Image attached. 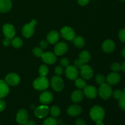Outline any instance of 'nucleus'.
Returning <instances> with one entry per match:
<instances>
[{
  "label": "nucleus",
  "instance_id": "nucleus-1",
  "mask_svg": "<svg viewBox=\"0 0 125 125\" xmlns=\"http://www.w3.org/2000/svg\"><path fill=\"white\" fill-rule=\"evenodd\" d=\"M90 117L94 122H103L105 116V111L104 109L100 106H95L90 109Z\"/></svg>",
  "mask_w": 125,
  "mask_h": 125
},
{
  "label": "nucleus",
  "instance_id": "nucleus-2",
  "mask_svg": "<svg viewBox=\"0 0 125 125\" xmlns=\"http://www.w3.org/2000/svg\"><path fill=\"white\" fill-rule=\"evenodd\" d=\"M49 85H50V83H49L48 79L46 77L40 76L35 79L33 82L34 88L35 90H39V91L46 89L49 87Z\"/></svg>",
  "mask_w": 125,
  "mask_h": 125
},
{
  "label": "nucleus",
  "instance_id": "nucleus-3",
  "mask_svg": "<svg viewBox=\"0 0 125 125\" xmlns=\"http://www.w3.org/2000/svg\"><path fill=\"white\" fill-rule=\"evenodd\" d=\"M99 95L100 97L103 100H107L111 96L112 94V90L111 85L108 83H103L101 84L98 90Z\"/></svg>",
  "mask_w": 125,
  "mask_h": 125
},
{
  "label": "nucleus",
  "instance_id": "nucleus-4",
  "mask_svg": "<svg viewBox=\"0 0 125 125\" xmlns=\"http://www.w3.org/2000/svg\"><path fill=\"white\" fill-rule=\"evenodd\" d=\"M37 24L35 20H32L29 23L26 24L22 29V34L25 38H30L34 33V26Z\"/></svg>",
  "mask_w": 125,
  "mask_h": 125
},
{
  "label": "nucleus",
  "instance_id": "nucleus-5",
  "mask_svg": "<svg viewBox=\"0 0 125 125\" xmlns=\"http://www.w3.org/2000/svg\"><path fill=\"white\" fill-rule=\"evenodd\" d=\"M51 85L52 89L56 92L62 91L64 87V83L59 76H55L51 78Z\"/></svg>",
  "mask_w": 125,
  "mask_h": 125
},
{
  "label": "nucleus",
  "instance_id": "nucleus-6",
  "mask_svg": "<svg viewBox=\"0 0 125 125\" xmlns=\"http://www.w3.org/2000/svg\"><path fill=\"white\" fill-rule=\"evenodd\" d=\"M29 115L28 113L24 109H21L17 112L16 115V120L17 123L21 125H25L28 122Z\"/></svg>",
  "mask_w": 125,
  "mask_h": 125
},
{
  "label": "nucleus",
  "instance_id": "nucleus-7",
  "mask_svg": "<svg viewBox=\"0 0 125 125\" xmlns=\"http://www.w3.org/2000/svg\"><path fill=\"white\" fill-rule=\"evenodd\" d=\"M61 34L62 37L67 40H73L76 37L74 30L68 26L63 27L61 30Z\"/></svg>",
  "mask_w": 125,
  "mask_h": 125
},
{
  "label": "nucleus",
  "instance_id": "nucleus-8",
  "mask_svg": "<svg viewBox=\"0 0 125 125\" xmlns=\"http://www.w3.org/2000/svg\"><path fill=\"white\" fill-rule=\"evenodd\" d=\"M49 111L50 109L45 104L42 105L35 108L34 110V114L39 118H43L48 115Z\"/></svg>",
  "mask_w": 125,
  "mask_h": 125
},
{
  "label": "nucleus",
  "instance_id": "nucleus-9",
  "mask_svg": "<svg viewBox=\"0 0 125 125\" xmlns=\"http://www.w3.org/2000/svg\"><path fill=\"white\" fill-rule=\"evenodd\" d=\"M81 74L85 79H90L94 75V71L92 67L86 64H83L80 68Z\"/></svg>",
  "mask_w": 125,
  "mask_h": 125
},
{
  "label": "nucleus",
  "instance_id": "nucleus-10",
  "mask_svg": "<svg viewBox=\"0 0 125 125\" xmlns=\"http://www.w3.org/2000/svg\"><path fill=\"white\" fill-rule=\"evenodd\" d=\"M2 32L6 38L9 39H13L15 35V29L13 25L10 24H5L2 27Z\"/></svg>",
  "mask_w": 125,
  "mask_h": 125
},
{
  "label": "nucleus",
  "instance_id": "nucleus-11",
  "mask_svg": "<svg viewBox=\"0 0 125 125\" xmlns=\"http://www.w3.org/2000/svg\"><path fill=\"white\" fill-rule=\"evenodd\" d=\"M5 81L8 85L15 86L19 84L20 81V78L19 76L16 73H11L6 76Z\"/></svg>",
  "mask_w": 125,
  "mask_h": 125
},
{
  "label": "nucleus",
  "instance_id": "nucleus-12",
  "mask_svg": "<svg viewBox=\"0 0 125 125\" xmlns=\"http://www.w3.org/2000/svg\"><path fill=\"white\" fill-rule=\"evenodd\" d=\"M83 94L88 98L94 99L97 96L98 91L96 87L93 85H86L84 88Z\"/></svg>",
  "mask_w": 125,
  "mask_h": 125
},
{
  "label": "nucleus",
  "instance_id": "nucleus-13",
  "mask_svg": "<svg viewBox=\"0 0 125 125\" xmlns=\"http://www.w3.org/2000/svg\"><path fill=\"white\" fill-rule=\"evenodd\" d=\"M65 74L68 79L73 81L77 79L79 73L78 69L74 66L68 65L65 70Z\"/></svg>",
  "mask_w": 125,
  "mask_h": 125
},
{
  "label": "nucleus",
  "instance_id": "nucleus-14",
  "mask_svg": "<svg viewBox=\"0 0 125 125\" xmlns=\"http://www.w3.org/2000/svg\"><path fill=\"white\" fill-rule=\"evenodd\" d=\"M39 100L43 104H48L53 100V95L50 91L43 92L40 95Z\"/></svg>",
  "mask_w": 125,
  "mask_h": 125
},
{
  "label": "nucleus",
  "instance_id": "nucleus-15",
  "mask_svg": "<svg viewBox=\"0 0 125 125\" xmlns=\"http://www.w3.org/2000/svg\"><path fill=\"white\" fill-rule=\"evenodd\" d=\"M68 51V45L64 42L58 43L54 47L55 54L57 56H62L65 54Z\"/></svg>",
  "mask_w": 125,
  "mask_h": 125
},
{
  "label": "nucleus",
  "instance_id": "nucleus-16",
  "mask_svg": "<svg viewBox=\"0 0 125 125\" xmlns=\"http://www.w3.org/2000/svg\"><path fill=\"white\" fill-rule=\"evenodd\" d=\"M42 58L45 63L50 65L54 63L57 60L56 54L54 53H52V52H43Z\"/></svg>",
  "mask_w": 125,
  "mask_h": 125
},
{
  "label": "nucleus",
  "instance_id": "nucleus-17",
  "mask_svg": "<svg viewBox=\"0 0 125 125\" xmlns=\"http://www.w3.org/2000/svg\"><path fill=\"white\" fill-rule=\"evenodd\" d=\"M115 48V43L112 40H106L103 43L102 49L104 52L106 53H110L114 51Z\"/></svg>",
  "mask_w": 125,
  "mask_h": 125
},
{
  "label": "nucleus",
  "instance_id": "nucleus-18",
  "mask_svg": "<svg viewBox=\"0 0 125 125\" xmlns=\"http://www.w3.org/2000/svg\"><path fill=\"white\" fill-rule=\"evenodd\" d=\"M106 81L110 85H115L120 81V76L117 72H112L108 74L106 78Z\"/></svg>",
  "mask_w": 125,
  "mask_h": 125
},
{
  "label": "nucleus",
  "instance_id": "nucleus-19",
  "mask_svg": "<svg viewBox=\"0 0 125 125\" xmlns=\"http://www.w3.org/2000/svg\"><path fill=\"white\" fill-rule=\"evenodd\" d=\"M82 112V108L80 106L76 104L72 105L67 109V113L69 115L76 117L81 114Z\"/></svg>",
  "mask_w": 125,
  "mask_h": 125
},
{
  "label": "nucleus",
  "instance_id": "nucleus-20",
  "mask_svg": "<svg viewBox=\"0 0 125 125\" xmlns=\"http://www.w3.org/2000/svg\"><path fill=\"white\" fill-rule=\"evenodd\" d=\"M9 92L8 84L4 80H0V99L6 97Z\"/></svg>",
  "mask_w": 125,
  "mask_h": 125
},
{
  "label": "nucleus",
  "instance_id": "nucleus-21",
  "mask_svg": "<svg viewBox=\"0 0 125 125\" xmlns=\"http://www.w3.org/2000/svg\"><path fill=\"white\" fill-rule=\"evenodd\" d=\"M59 37L60 36L58 32L56 31H52L50 32L47 35L48 42L53 45V44L56 43L59 41Z\"/></svg>",
  "mask_w": 125,
  "mask_h": 125
},
{
  "label": "nucleus",
  "instance_id": "nucleus-22",
  "mask_svg": "<svg viewBox=\"0 0 125 125\" xmlns=\"http://www.w3.org/2000/svg\"><path fill=\"white\" fill-rule=\"evenodd\" d=\"M84 98V94L80 90H76L72 93L71 95V100L74 103L81 102Z\"/></svg>",
  "mask_w": 125,
  "mask_h": 125
},
{
  "label": "nucleus",
  "instance_id": "nucleus-23",
  "mask_svg": "<svg viewBox=\"0 0 125 125\" xmlns=\"http://www.w3.org/2000/svg\"><path fill=\"white\" fill-rule=\"evenodd\" d=\"M12 5L10 0H0V12L5 13L9 11Z\"/></svg>",
  "mask_w": 125,
  "mask_h": 125
},
{
  "label": "nucleus",
  "instance_id": "nucleus-24",
  "mask_svg": "<svg viewBox=\"0 0 125 125\" xmlns=\"http://www.w3.org/2000/svg\"><path fill=\"white\" fill-rule=\"evenodd\" d=\"M79 59L83 62L84 64L87 63L90 59V54L89 51H83L80 53L79 56Z\"/></svg>",
  "mask_w": 125,
  "mask_h": 125
},
{
  "label": "nucleus",
  "instance_id": "nucleus-25",
  "mask_svg": "<svg viewBox=\"0 0 125 125\" xmlns=\"http://www.w3.org/2000/svg\"><path fill=\"white\" fill-rule=\"evenodd\" d=\"M73 43L76 47L79 48H82L85 45V40L84 38L81 36L75 37L73 39Z\"/></svg>",
  "mask_w": 125,
  "mask_h": 125
},
{
  "label": "nucleus",
  "instance_id": "nucleus-26",
  "mask_svg": "<svg viewBox=\"0 0 125 125\" xmlns=\"http://www.w3.org/2000/svg\"><path fill=\"white\" fill-rule=\"evenodd\" d=\"M11 44L15 48H20L23 45V40L20 37H15L12 39Z\"/></svg>",
  "mask_w": 125,
  "mask_h": 125
},
{
  "label": "nucleus",
  "instance_id": "nucleus-27",
  "mask_svg": "<svg viewBox=\"0 0 125 125\" xmlns=\"http://www.w3.org/2000/svg\"><path fill=\"white\" fill-rule=\"evenodd\" d=\"M50 114L52 117H58L61 114V109L57 106H53L50 109Z\"/></svg>",
  "mask_w": 125,
  "mask_h": 125
},
{
  "label": "nucleus",
  "instance_id": "nucleus-28",
  "mask_svg": "<svg viewBox=\"0 0 125 125\" xmlns=\"http://www.w3.org/2000/svg\"><path fill=\"white\" fill-rule=\"evenodd\" d=\"M39 73L40 76L46 77L48 73V68L45 65H42L39 68Z\"/></svg>",
  "mask_w": 125,
  "mask_h": 125
},
{
  "label": "nucleus",
  "instance_id": "nucleus-29",
  "mask_svg": "<svg viewBox=\"0 0 125 125\" xmlns=\"http://www.w3.org/2000/svg\"><path fill=\"white\" fill-rule=\"evenodd\" d=\"M75 85L79 89H84L86 86V83L82 78H77L75 79Z\"/></svg>",
  "mask_w": 125,
  "mask_h": 125
},
{
  "label": "nucleus",
  "instance_id": "nucleus-30",
  "mask_svg": "<svg viewBox=\"0 0 125 125\" xmlns=\"http://www.w3.org/2000/svg\"><path fill=\"white\" fill-rule=\"evenodd\" d=\"M57 121L52 117H49L44 120L43 125H57Z\"/></svg>",
  "mask_w": 125,
  "mask_h": 125
},
{
  "label": "nucleus",
  "instance_id": "nucleus-31",
  "mask_svg": "<svg viewBox=\"0 0 125 125\" xmlns=\"http://www.w3.org/2000/svg\"><path fill=\"white\" fill-rule=\"evenodd\" d=\"M105 81H106V78L104 76L103 74H99L98 75L96 76V78H95V81L98 84H103L105 83Z\"/></svg>",
  "mask_w": 125,
  "mask_h": 125
},
{
  "label": "nucleus",
  "instance_id": "nucleus-32",
  "mask_svg": "<svg viewBox=\"0 0 125 125\" xmlns=\"http://www.w3.org/2000/svg\"><path fill=\"white\" fill-rule=\"evenodd\" d=\"M32 52L35 56H37V57H42L43 54V51L42 49L38 47L34 48L32 50Z\"/></svg>",
  "mask_w": 125,
  "mask_h": 125
},
{
  "label": "nucleus",
  "instance_id": "nucleus-33",
  "mask_svg": "<svg viewBox=\"0 0 125 125\" xmlns=\"http://www.w3.org/2000/svg\"><path fill=\"white\" fill-rule=\"evenodd\" d=\"M113 96L114 98L117 99V100H120V99H121L123 96V91L119 90V89L115 90L113 93Z\"/></svg>",
  "mask_w": 125,
  "mask_h": 125
},
{
  "label": "nucleus",
  "instance_id": "nucleus-34",
  "mask_svg": "<svg viewBox=\"0 0 125 125\" xmlns=\"http://www.w3.org/2000/svg\"><path fill=\"white\" fill-rule=\"evenodd\" d=\"M111 69L113 72H118L122 70V65L118 62H115L111 65Z\"/></svg>",
  "mask_w": 125,
  "mask_h": 125
},
{
  "label": "nucleus",
  "instance_id": "nucleus-35",
  "mask_svg": "<svg viewBox=\"0 0 125 125\" xmlns=\"http://www.w3.org/2000/svg\"><path fill=\"white\" fill-rule=\"evenodd\" d=\"M118 37L122 42L125 43V28L122 29L118 33Z\"/></svg>",
  "mask_w": 125,
  "mask_h": 125
},
{
  "label": "nucleus",
  "instance_id": "nucleus-36",
  "mask_svg": "<svg viewBox=\"0 0 125 125\" xmlns=\"http://www.w3.org/2000/svg\"><path fill=\"white\" fill-rule=\"evenodd\" d=\"M118 105L121 109L125 111V96H123L122 98L120 99Z\"/></svg>",
  "mask_w": 125,
  "mask_h": 125
},
{
  "label": "nucleus",
  "instance_id": "nucleus-37",
  "mask_svg": "<svg viewBox=\"0 0 125 125\" xmlns=\"http://www.w3.org/2000/svg\"><path fill=\"white\" fill-rule=\"evenodd\" d=\"M63 69L61 66H57L55 68L54 73L57 76H61L63 74Z\"/></svg>",
  "mask_w": 125,
  "mask_h": 125
},
{
  "label": "nucleus",
  "instance_id": "nucleus-38",
  "mask_svg": "<svg viewBox=\"0 0 125 125\" xmlns=\"http://www.w3.org/2000/svg\"><path fill=\"white\" fill-rule=\"evenodd\" d=\"M61 64L62 67H67L70 64L69 60L67 58H62L61 61Z\"/></svg>",
  "mask_w": 125,
  "mask_h": 125
},
{
  "label": "nucleus",
  "instance_id": "nucleus-39",
  "mask_svg": "<svg viewBox=\"0 0 125 125\" xmlns=\"http://www.w3.org/2000/svg\"><path fill=\"white\" fill-rule=\"evenodd\" d=\"M83 64H84V63H83L80 60L77 59L74 61V65L73 66L78 69V68H80Z\"/></svg>",
  "mask_w": 125,
  "mask_h": 125
},
{
  "label": "nucleus",
  "instance_id": "nucleus-40",
  "mask_svg": "<svg viewBox=\"0 0 125 125\" xmlns=\"http://www.w3.org/2000/svg\"><path fill=\"white\" fill-rule=\"evenodd\" d=\"M6 106V104L5 103L4 101L2 100L1 99H0V112L3 111L5 109Z\"/></svg>",
  "mask_w": 125,
  "mask_h": 125
},
{
  "label": "nucleus",
  "instance_id": "nucleus-41",
  "mask_svg": "<svg viewBox=\"0 0 125 125\" xmlns=\"http://www.w3.org/2000/svg\"><path fill=\"white\" fill-rule=\"evenodd\" d=\"M48 46V42L45 41V40H42L40 42V48L42 50H45L46 48Z\"/></svg>",
  "mask_w": 125,
  "mask_h": 125
},
{
  "label": "nucleus",
  "instance_id": "nucleus-42",
  "mask_svg": "<svg viewBox=\"0 0 125 125\" xmlns=\"http://www.w3.org/2000/svg\"><path fill=\"white\" fill-rule=\"evenodd\" d=\"M75 125H85V122L82 118H78L75 122Z\"/></svg>",
  "mask_w": 125,
  "mask_h": 125
},
{
  "label": "nucleus",
  "instance_id": "nucleus-43",
  "mask_svg": "<svg viewBox=\"0 0 125 125\" xmlns=\"http://www.w3.org/2000/svg\"><path fill=\"white\" fill-rule=\"evenodd\" d=\"M90 0H78V4L81 6H85L89 2Z\"/></svg>",
  "mask_w": 125,
  "mask_h": 125
},
{
  "label": "nucleus",
  "instance_id": "nucleus-44",
  "mask_svg": "<svg viewBox=\"0 0 125 125\" xmlns=\"http://www.w3.org/2000/svg\"><path fill=\"white\" fill-rule=\"evenodd\" d=\"M11 44V40L10 39H8V38H6L5 39H4L3 40V45L5 46H9Z\"/></svg>",
  "mask_w": 125,
  "mask_h": 125
},
{
  "label": "nucleus",
  "instance_id": "nucleus-45",
  "mask_svg": "<svg viewBox=\"0 0 125 125\" xmlns=\"http://www.w3.org/2000/svg\"><path fill=\"white\" fill-rule=\"evenodd\" d=\"M24 125H35V122H34V121L30 120V121H28V122Z\"/></svg>",
  "mask_w": 125,
  "mask_h": 125
},
{
  "label": "nucleus",
  "instance_id": "nucleus-46",
  "mask_svg": "<svg viewBox=\"0 0 125 125\" xmlns=\"http://www.w3.org/2000/svg\"><path fill=\"white\" fill-rule=\"evenodd\" d=\"M121 54H122V57L125 58V48L122 50V52H121Z\"/></svg>",
  "mask_w": 125,
  "mask_h": 125
},
{
  "label": "nucleus",
  "instance_id": "nucleus-47",
  "mask_svg": "<svg viewBox=\"0 0 125 125\" xmlns=\"http://www.w3.org/2000/svg\"><path fill=\"white\" fill-rule=\"evenodd\" d=\"M122 70L123 72H125V61L123 63V64L122 65Z\"/></svg>",
  "mask_w": 125,
  "mask_h": 125
},
{
  "label": "nucleus",
  "instance_id": "nucleus-48",
  "mask_svg": "<svg viewBox=\"0 0 125 125\" xmlns=\"http://www.w3.org/2000/svg\"><path fill=\"white\" fill-rule=\"evenodd\" d=\"M96 125H105L103 123V122H96Z\"/></svg>",
  "mask_w": 125,
  "mask_h": 125
},
{
  "label": "nucleus",
  "instance_id": "nucleus-49",
  "mask_svg": "<svg viewBox=\"0 0 125 125\" xmlns=\"http://www.w3.org/2000/svg\"><path fill=\"white\" fill-rule=\"evenodd\" d=\"M123 96H125V87L124 90H123Z\"/></svg>",
  "mask_w": 125,
  "mask_h": 125
},
{
  "label": "nucleus",
  "instance_id": "nucleus-50",
  "mask_svg": "<svg viewBox=\"0 0 125 125\" xmlns=\"http://www.w3.org/2000/svg\"><path fill=\"white\" fill-rule=\"evenodd\" d=\"M120 1H122V2H125V0H120Z\"/></svg>",
  "mask_w": 125,
  "mask_h": 125
},
{
  "label": "nucleus",
  "instance_id": "nucleus-51",
  "mask_svg": "<svg viewBox=\"0 0 125 125\" xmlns=\"http://www.w3.org/2000/svg\"></svg>",
  "mask_w": 125,
  "mask_h": 125
}]
</instances>
